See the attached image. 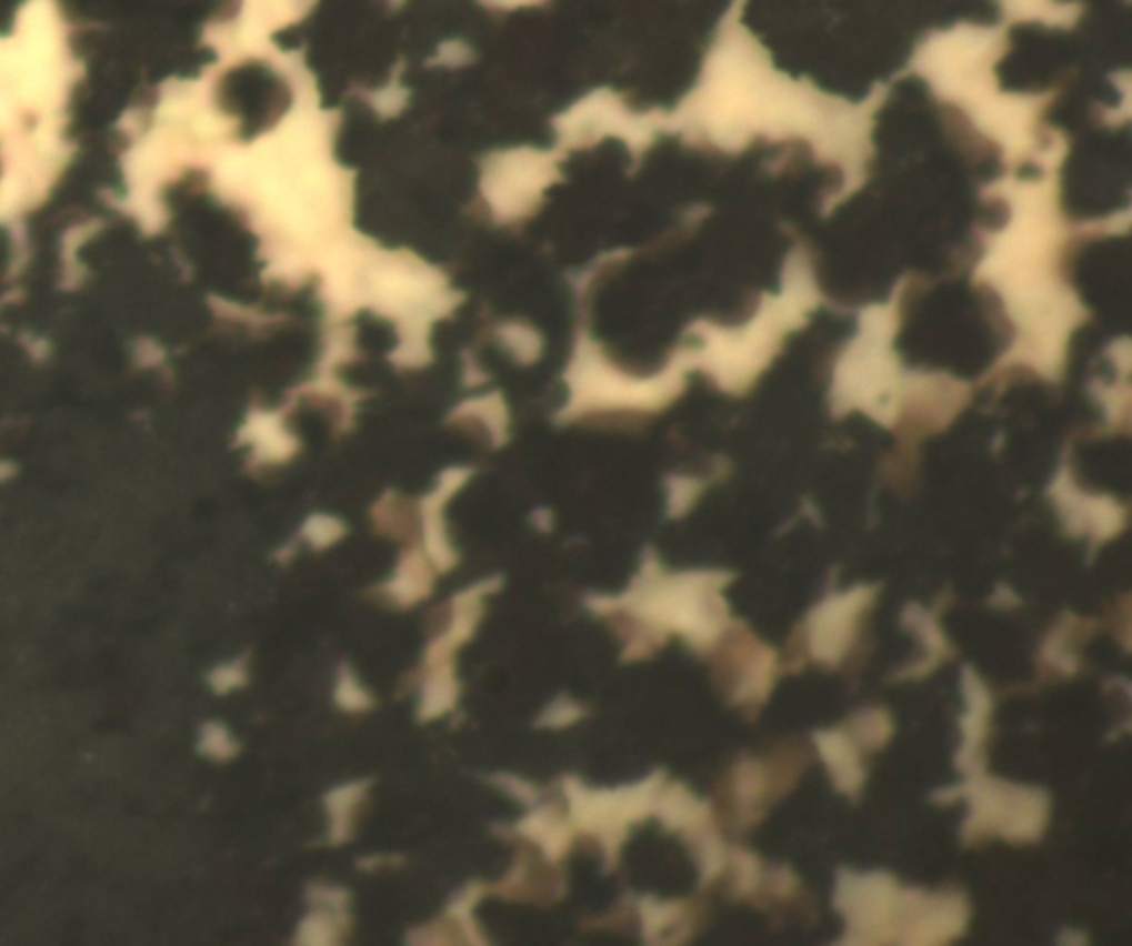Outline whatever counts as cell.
<instances>
[{
  "instance_id": "8992f818",
  "label": "cell",
  "mask_w": 1132,
  "mask_h": 946,
  "mask_svg": "<svg viewBox=\"0 0 1132 946\" xmlns=\"http://www.w3.org/2000/svg\"><path fill=\"white\" fill-rule=\"evenodd\" d=\"M705 805L697 803L681 785H675L671 792L660 794L655 801L653 812H658L660 821L669 829H685L701 821L705 816Z\"/></svg>"
},
{
  "instance_id": "4fadbf2b",
  "label": "cell",
  "mask_w": 1132,
  "mask_h": 946,
  "mask_svg": "<svg viewBox=\"0 0 1132 946\" xmlns=\"http://www.w3.org/2000/svg\"><path fill=\"white\" fill-rule=\"evenodd\" d=\"M202 752H207L213 758H230L237 752V745L232 743L230 734L224 725L209 723L202 732Z\"/></svg>"
},
{
  "instance_id": "52a82bcc",
  "label": "cell",
  "mask_w": 1132,
  "mask_h": 946,
  "mask_svg": "<svg viewBox=\"0 0 1132 946\" xmlns=\"http://www.w3.org/2000/svg\"><path fill=\"white\" fill-rule=\"evenodd\" d=\"M345 920H348L345 914H337L328 907L312 912L301 920L294 943L310 946L334 945V943H339L337 938H339Z\"/></svg>"
},
{
  "instance_id": "2e32d148",
  "label": "cell",
  "mask_w": 1132,
  "mask_h": 946,
  "mask_svg": "<svg viewBox=\"0 0 1132 946\" xmlns=\"http://www.w3.org/2000/svg\"><path fill=\"white\" fill-rule=\"evenodd\" d=\"M339 535H341V526H339V522H334V520L312 517V520L308 522V537H310L317 546L330 544V542H334Z\"/></svg>"
},
{
  "instance_id": "9c48e42d",
  "label": "cell",
  "mask_w": 1132,
  "mask_h": 946,
  "mask_svg": "<svg viewBox=\"0 0 1132 946\" xmlns=\"http://www.w3.org/2000/svg\"><path fill=\"white\" fill-rule=\"evenodd\" d=\"M334 702L339 708L348 710V712H363V710L372 708V704H374L370 693L359 684L357 675L345 664L339 668Z\"/></svg>"
},
{
  "instance_id": "7c38bea8",
  "label": "cell",
  "mask_w": 1132,
  "mask_h": 946,
  "mask_svg": "<svg viewBox=\"0 0 1132 946\" xmlns=\"http://www.w3.org/2000/svg\"><path fill=\"white\" fill-rule=\"evenodd\" d=\"M673 912L675 909L671 905H660L653 898H642L640 916H642V925H644V936L655 938L669 925Z\"/></svg>"
},
{
  "instance_id": "8fae6325",
  "label": "cell",
  "mask_w": 1132,
  "mask_h": 946,
  "mask_svg": "<svg viewBox=\"0 0 1132 946\" xmlns=\"http://www.w3.org/2000/svg\"><path fill=\"white\" fill-rule=\"evenodd\" d=\"M491 785H495L500 792L509 794L511 798L524 803V805H535L538 798H540V792L533 783H529L527 778H520L515 774H507V772H498V774H491L489 778Z\"/></svg>"
},
{
  "instance_id": "30bf717a",
  "label": "cell",
  "mask_w": 1132,
  "mask_h": 946,
  "mask_svg": "<svg viewBox=\"0 0 1132 946\" xmlns=\"http://www.w3.org/2000/svg\"><path fill=\"white\" fill-rule=\"evenodd\" d=\"M587 716V710L584 706H580L578 702L569 700L567 695L558 697L555 702H551L547 710L538 716L535 725L538 727H553V729H562V727H569L578 721H582Z\"/></svg>"
},
{
  "instance_id": "7a4b0ae2",
  "label": "cell",
  "mask_w": 1132,
  "mask_h": 946,
  "mask_svg": "<svg viewBox=\"0 0 1132 946\" xmlns=\"http://www.w3.org/2000/svg\"><path fill=\"white\" fill-rule=\"evenodd\" d=\"M515 832L535 843L549 863L562 861L569 854L575 836V827L562 821L553 807H535L531 814L518 821Z\"/></svg>"
},
{
  "instance_id": "5b68a950",
  "label": "cell",
  "mask_w": 1132,
  "mask_h": 946,
  "mask_svg": "<svg viewBox=\"0 0 1132 946\" xmlns=\"http://www.w3.org/2000/svg\"><path fill=\"white\" fill-rule=\"evenodd\" d=\"M370 785H372V781H354V783L339 785L323 796L325 809L330 814V829H328L330 845H341L350 838L352 812L359 805V801L365 796Z\"/></svg>"
},
{
  "instance_id": "6da1fadb",
  "label": "cell",
  "mask_w": 1132,
  "mask_h": 946,
  "mask_svg": "<svg viewBox=\"0 0 1132 946\" xmlns=\"http://www.w3.org/2000/svg\"><path fill=\"white\" fill-rule=\"evenodd\" d=\"M662 776L664 772H655L635 785H624L618 789H589L578 776L562 778L571 825L600 838L609 869H613L618 863V854L627 838L629 825L653 812L660 796Z\"/></svg>"
},
{
  "instance_id": "277c9868",
  "label": "cell",
  "mask_w": 1132,
  "mask_h": 946,
  "mask_svg": "<svg viewBox=\"0 0 1132 946\" xmlns=\"http://www.w3.org/2000/svg\"><path fill=\"white\" fill-rule=\"evenodd\" d=\"M814 738L819 741V747L828 758L830 769L834 772L837 787L848 794H856L863 781V769L859 767L856 754L848 745V741L839 732H817Z\"/></svg>"
},
{
  "instance_id": "3957f363",
  "label": "cell",
  "mask_w": 1132,
  "mask_h": 946,
  "mask_svg": "<svg viewBox=\"0 0 1132 946\" xmlns=\"http://www.w3.org/2000/svg\"><path fill=\"white\" fill-rule=\"evenodd\" d=\"M428 680L421 691V704H419V721L428 723L455 706L460 697V684L453 675V662H441L434 666H428Z\"/></svg>"
},
{
  "instance_id": "5bb4252c",
  "label": "cell",
  "mask_w": 1132,
  "mask_h": 946,
  "mask_svg": "<svg viewBox=\"0 0 1132 946\" xmlns=\"http://www.w3.org/2000/svg\"><path fill=\"white\" fill-rule=\"evenodd\" d=\"M308 898L314 903V905H323L337 914H345L348 909V900H350V894L341 887H330V885H312L308 887Z\"/></svg>"
},
{
  "instance_id": "ba28073f",
  "label": "cell",
  "mask_w": 1132,
  "mask_h": 946,
  "mask_svg": "<svg viewBox=\"0 0 1132 946\" xmlns=\"http://www.w3.org/2000/svg\"><path fill=\"white\" fill-rule=\"evenodd\" d=\"M487 894H489V887L484 883H467L450 900L448 914L471 945H484L482 934L473 920V909Z\"/></svg>"
},
{
  "instance_id": "9a60e30c",
  "label": "cell",
  "mask_w": 1132,
  "mask_h": 946,
  "mask_svg": "<svg viewBox=\"0 0 1132 946\" xmlns=\"http://www.w3.org/2000/svg\"><path fill=\"white\" fill-rule=\"evenodd\" d=\"M211 684L218 693H228L237 686H243L246 684V657L243 660H237L228 666H222L218 671H213L211 675Z\"/></svg>"
}]
</instances>
